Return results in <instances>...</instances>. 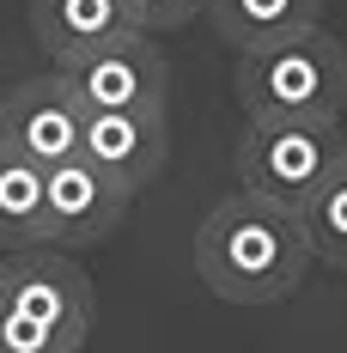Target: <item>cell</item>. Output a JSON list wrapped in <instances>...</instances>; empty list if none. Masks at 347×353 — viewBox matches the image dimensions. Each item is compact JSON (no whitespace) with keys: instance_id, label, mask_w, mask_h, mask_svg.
Wrapping results in <instances>:
<instances>
[{"instance_id":"6da1fadb","label":"cell","mask_w":347,"mask_h":353,"mask_svg":"<svg viewBox=\"0 0 347 353\" xmlns=\"http://www.w3.org/2000/svg\"><path fill=\"white\" fill-rule=\"evenodd\" d=\"M317 268L305 225L293 208H275L262 195H226L213 201L195 232V274L226 305H280L293 299Z\"/></svg>"},{"instance_id":"7a4b0ae2","label":"cell","mask_w":347,"mask_h":353,"mask_svg":"<svg viewBox=\"0 0 347 353\" xmlns=\"http://www.w3.org/2000/svg\"><path fill=\"white\" fill-rule=\"evenodd\" d=\"M238 104L250 122H341L347 49L323 25L286 31L275 43L238 49Z\"/></svg>"},{"instance_id":"3957f363","label":"cell","mask_w":347,"mask_h":353,"mask_svg":"<svg viewBox=\"0 0 347 353\" xmlns=\"http://www.w3.org/2000/svg\"><path fill=\"white\" fill-rule=\"evenodd\" d=\"M92 335V281L61 250H12L0 268V353H79Z\"/></svg>"},{"instance_id":"277c9868","label":"cell","mask_w":347,"mask_h":353,"mask_svg":"<svg viewBox=\"0 0 347 353\" xmlns=\"http://www.w3.org/2000/svg\"><path fill=\"white\" fill-rule=\"evenodd\" d=\"M341 159L347 141L335 122H250L238 141V183L244 195L299 213Z\"/></svg>"},{"instance_id":"5b68a950","label":"cell","mask_w":347,"mask_h":353,"mask_svg":"<svg viewBox=\"0 0 347 353\" xmlns=\"http://www.w3.org/2000/svg\"><path fill=\"white\" fill-rule=\"evenodd\" d=\"M55 79L73 92L79 110H146V116H165V98H171V68H165L159 43L146 31H116L104 43L68 55V61H55Z\"/></svg>"},{"instance_id":"8992f818","label":"cell","mask_w":347,"mask_h":353,"mask_svg":"<svg viewBox=\"0 0 347 353\" xmlns=\"http://www.w3.org/2000/svg\"><path fill=\"white\" fill-rule=\"evenodd\" d=\"M128 213V189L110 183L92 159H61L43 171V244L37 250H86L104 244Z\"/></svg>"},{"instance_id":"52a82bcc","label":"cell","mask_w":347,"mask_h":353,"mask_svg":"<svg viewBox=\"0 0 347 353\" xmlns=\"http://www.w3.org/2000/svg\"><path fill=\"white\" fill-rule=\"evenodd\" d=\"M79 134H86V110L73 104V92L55 79V68L43 79H25L0 98V146L31 159L37 171L61 165L79 152Z\"/></svg>"},{"instance_id":"ba28073f","label":"cell","mask_w":347,"mask_h":353,"mask_svg":"<svg viewBox=\"0 0 347 353\" xmlns=\"http://www.w3.org/2000/svg\"><path fill=\"white\" fill-rule=\"evenodd\" d=\"M79 159H92L110 183H122L135 195L140 183H152L165 171V116H146V110H86Z\"/></svg>"},{"instance_id":"9c48e42d","label":"cell","mask_w":347,"mask_h":353,"mask_svg":"<svg viewBox=\"0 0 347 353\" xmlns=\"http://www.w3.org/2000/svg\"><path fill=\"white\" fill-rule=\"evenodd\" d=\"M116 31H128L122 0H31V37L49 61H68Z\"/></svg>"},{"instance_id":"30bf717a","label":"cell","mask_w":347,"mask_h":353,"mask_svg":"<svg viewBox=\"0 0 347 353\" xmlns=\"http://www.w3.org/2000/svg\"><path fill=\"white\" fill-rule=\"evenodd\" d=\"M208 12H213V31L232 49H256V43H275L286 31L317 25L323 0H208Z\"/></svg>"},{"instance_id":"8fae6325","label":"cell","mask_w":347,"mask_h":353,"mask_svg":"<svg viewBox=\"0 0 347 353\" xmlns=\"http://www.w3.org/2000/svg\"><path fill=\"white\" fill-rule=\"evenodd\" d=\"M43 244V171L0 146V250Z\"/></svg>"},{"instance_id":"7c38bea8","label":"cell","mask_w":347,"mask_h":353,"mask_svg":"<svg viewBox=\"0 0 347 353\" xmlns=\"http://www.w3.org/2000/svg\"><path fill=\"white\" fill-rule=\"evenodd\" d=\"M299 225H305V244H311L317 262L347 268V159L323 176V189L299 208Z\"/></svg>"},{"instance_id":"4fadbf2b","label":"cell","mask_w":347,"mask_h":353,"mask_svg":"<svg viewBox=\"0 0 347 353\" xmlns=\"http://www.w3.org/2000/svg\"><path fill=\"white\" fill-rule=\"evenodd\" d=\"M208 0H122V19H128V31H177V25H189L195 12H201Z\"/></svg>"}]
</instances>
